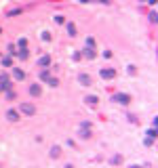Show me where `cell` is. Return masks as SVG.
Listing matches in <instances>:
<instances>
[{
	"label": "cell",
	"instance_id": "cell-1",
	"mask_svg": "<svg viewBox=\"0 0 158 168\" xmlns=\"http://www.w3.org/2000/svg\"><path fill=\"white\" fill-rule=\"evenodd\" d=\"M19 111H21V114H25V116H34V114H36V107H34L32 103H21Z\"/></svg>",
	"mask_w": 158,
	"mask_h": 168
},
{
	"label": "cell",
	"instance_id": "cell-2",
	"mask_svg": "<svg viewBox=\"0 0 158 168\" xmlns=\"http://www.w3.org/2000/svg\"><path fill=\"white\" fill-rule=\"evenodd\" d=\"M114 101H116V103H122V105H127V103L131 101V97L127 95V93H118V95H114Z\"/></svg>",
	"mask_w": 158,
	"mask_h": 168
},
{
	"label": "cell",
	"instance_id": "cell-3",
	"mask_svg": "<svg viewBox=\"0 0 158 168\" xmlns=\"http://www.w3.org/2000/svg\"><path fill=\"white\" fill-rule=\"evenodd\" d=\"M99 74H101V78H103V80H112V78H116V72H114V70H110V67H108V70L103 67Z\"/></svg>",
	"mask_w": 158,
	"mask_h": 168
},
{
	"label": "cell",
	"instance_id": "cell-4",
	"mask_svg": "<svg viewBox=\"0 0 158 168\" xmlns=\"http://www.w3.org/2000/svg\"><path fill=\"white\" fill-rule=\"evenodd\" d=\"M78 82L82 84V86H91L93 80H91V76H89V74H80V76H78Z\"/></svg>",
	"mask_w": 158,
	"mask_h": 168
},
{
	"label": "cell",
	"instance_id": "cell-5",
	"mask_svg": "<svg viewBox=\"0 0 158 168\" xmlns=\"http://www.w3.org/2000/svg\"><path fill=\"white\" fill-rule=\"evenodd\" d=\"M49 63H51V57H49V55H42V57L38 59V65H40V67H49Z\"/></svg>",
	"mask_w": 158,
	"mask_h": 168
},
{
	"label": "cell",
	"instance_id": "cell-6",
	"mask_svg": "<svg viewBox=\"0 0 158 168\" xmlns=\"http://www.w3.org/2000/svg\"><path fill=\"white\" fill-rule=\"evenodd\" d=\"M13 78H15V80H23L25 72H23V70H19V67H15V70H13Z\"/></svg>",
	"mask_w": 158,
	"mask_h": 168
},
{
	"label": "cell",
	"instance_id": "cell-7",
	"mask_svg": "<svg viewBox=\"0 0 158 168\" xmlns=\"http://www.w3.org/2000/svg\"><path fill=\"white\" fill-rule=\"evenodd\" d=\"M6 118H9L11 122H17V120H19V111H15V109H9V111H6Z\"/></svg>",
	"mask_w": 158,
	"mask_h": 168
},
{
	"label": "cell",
	"instance_id": "cell-8",
	"mask_svg": "<svg viewBox=\"0 0 158 168\" xmlns=\"http://www.w3.org/2000/svg\"><path fill=\"white\" fill-rule=\"evenodd\" d=\"M85 101H86V105H97L99 99H97L95 95H89V97H85Z\"/></svg>",
	"mask_w": 158,
	"mask_h": 168
},
{
	"label": "cell",
	"instance_id": "cell-9",
	"mask_svg": "<svg viewBox=\"0 0 158 168\" xmlns=\"http://www.w3.org/2000/svg\"><path fill=\"white\" fill-rule=\"evenodd\" d=\"M30 95H32V97L40 95V86H38V84H32V86H30Z\"/></svg>",
	"mask_w": 158,
	"mask_h": 168
},
{
	"label": "cell",
	"instance_id": "cell-10",
	"mask_svg": "<svg viewBox=\"0 0 158 168\" xmlns=\"http://www.w3.org/2000/svg\"><path fill=\"white\" fill-rule=\"evenodd\" d=\"M15 55H17V57H19V59H21V61H23V59H27V50H25V46L21 48V50H17Z\"/></svg>",
	"mask_w": 158,
	"mask_h": 168
},
{
	"label": "cell",
	"instance_id": "cell-11",
	"mask_svg": "<svg viewBox=\"0 0 158 168\" xmlns=\"http://www.w3.org/2000/svg\"><path fill=\"white\" fill-rule=\"evenodd\" d=\"M85 57H86V59H95V50L86 46V50H85Z\"/></svg>",
	"mask_w": 158,
	"mask_h": 168
},
{
	"label": "cell",
	"instance_id": "cell-12",
	"mask_svg": "<svg viewBox=\"0 0 158 168\" xmlns=\"http://www.w3.org/2000/svg\"><path fill=\"white\" fill-rule=\"evenodd\" d=\"M65 27H68V34H70V36H76V25L74 23H68Z\"/></svg>",
	"mask_w": 158,
	"mask_h": 168
},
{
	"label": "cell",
	"instance_id": "cell-13",
	"mask_svg": "<svg viewBox=\"0 0 158 168\" xmlns=\"http://www.w3.org/2000/svg\"><path fill=\"white\" fill-rule=\"evenodd\" d=\"M148 137H150V139H158V128H150V130H148Z\"/></svg>",
	"mask_w": 158,
	"mask_h": 168
},
{
	"label": "cell",
	"instance_id": "cell-14",
	"mask_svg": "<svg viewBox=\"0 0 158 168\" xmlns=\"http://www.w3.org/2000/svg\"><path fill=\"white\" fill-rule=\"evenodd\" d=\"M59 154H61V147H53L51 149V158H59Z\"/></svg>",
	"mask_w": 158,
	"mask_h": 168
},
{
	"label": "cell",
	"instance_id": "cell-15",
	"mask_svg": "<svg viewBox=\"0 0 158 168\" xmlns=\"http://www.w3.org/2000/svg\"><path fill=\"white\" fill-rule=\"evenodd\" d=\"M2 65H4V67H11L13 59H11V57H2Z\"/></svg>",
	"mask_w": 158,
	"mask_h": 168
},
{
	"label": "cell",
	"instance_id": "cell-16",
	"mask_svg": "<svg viewBox=\"0 0 158 168\" xmlns=\"http://www.w3.org/2000/svg\"><path fill=\"white\" fill-rule=\"evenodd\" d=\"M150 19H152L154 23H158V11H152V13H150Z\"/></svg>",
	"mask_w": 158,
	"mask_h": 168
},
{
	"label": "cell",
	"instance_id": "cell-17",
	"mask_svg": "<svg viewBox=\"0 0 158 168\" xmlns=\"http://www.w3.org/2000/svg\"><path fill=\"white\" fill-rule=\"evenodd\" d=\"M86 46L93 48V46H95V40H93V38H86Z\"/></svg>",
	"mask_w": 158,
	"mask_h": 168
},
{
	"label": "cell",
	"instance_id": "cell-18",
	"mask_svg": "<svg viewBox=\"0 0 158 168\" xmlns=\"http://www.w3.org/2000/svg\"><path fill=\"white\" fill-rule=\"evenodd\" d=\"M40 78H42V80H49V72H47V70H42V72H40Z\"/></svg>",
	"mask_w": 158,
	"mask_h": 168
},
{
	"label": "cell",
	"instance_id": "cell-19",
	"mask_svg": "<svg viewBox=\"0 0 158 168\" xmlns=\"http://www.w3.org/2000/svg\"><path fill=\"white\" fill-rule=\"evenodd\" d=\"M42 40H47V42L51 40V34H49V32H42Z\"/></svg>",
	"mask_w": 158,
	"mask_h": 168
},
{
	"label": "cell",
	"instance_id": "cell-20",
	"mask_svg": "<svg viewBox=\"0 0 158 168\" xmlns=\"http://www.w3.org/2000/svg\"><path fill=\"white\" fill-rule=\"evenodd\" d=\"M17 50H15V44H9V55H15Z\"/></svg>",
	"mask_w": 158,
	"mask_h": 168
},
{
	"label": "cell",
	"instance_id": "cell-21",
	"mask_svg": "<svg viewBox=\"0 0 158 168\" xmlns=\"http://www.w3.org/2000/svg\"><path fill=\"white\" fill-rule=\"evenodd\" d=\"M47 82H49L51 86H57V80H55V78H51V76H49V80H47Z\"/></svg>",
	"mask_w": 158,
	"mask_h": 168
},
{
	"label": "cell",
	"instance_id": "cell-22",
	"mask_svg": "<svg viewBox=\"0 0 158 168\" xmlns=\"http://www.w3.org/2000/svg\"><path fill=\"white\" fill-rule=\"evenodd\" d=\"M25 44H27V40H25V38H21V40H19V48H23Z\"/></svg>",
	"mask_w": 158,
	"mask_h": 168
},
{
	"label": "cell",
	"instance_id": "cell-23",
	"mask_svg": "<svg viewBox=\"0 0 158 168\" xmlns=\"http://www.w3.org/2000/svg\"><path fill=\"white\" fill-rule=\"evenodd\" d=\"M148 2H150V4H156V2H158V0H148Z\"/></svg>",
	"mask_w": 158,
	"mask_h": 168
},
{
	"label": "cell",
	"instance_id": "cell-24",
	"mask_svg": "<svg viewBox=\"0 0 158 168\" xmlns=\"http://www.w3.org/2000/svg\"><path fill=\"white\" fill-rule=\"evenodd\" d=\"M154 126H158V118H154Z\"/></svg>",
	"mask_w": 158,
	"mask_h": 168
},
{
	"label": "cell",
	"instance_id": "cell-25",
	"mask_svg": "<svg viewBox=\"0 0 158 168\" xmlns=\"http://www.w3.org/2000/svg\"><path fill=\"white\" fill-rule=\"evenodd\" d=\"M80 2H93V0H80Z\"/></svg>",
	"mask_w": 158,
	"mask_h": 168
}]
</instances>
